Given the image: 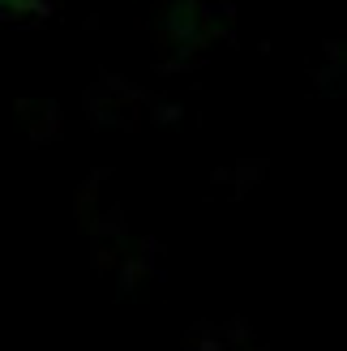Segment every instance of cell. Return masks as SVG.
Segmentation results:
<instances>
[{"label":"cell","instance_id":"obj_1","mask_svg":"<svg viewBox=\"0 0 347 351\" xmlns=\"http://www.w3.org/2000/svg\"><path fill=\"white\" fill-rule=\"evenodd\" d=\"M47 0H0V26L5 22H22V17H43Z\"/></svg>","mask_w":347,"mask_h":351}]
</instances>
